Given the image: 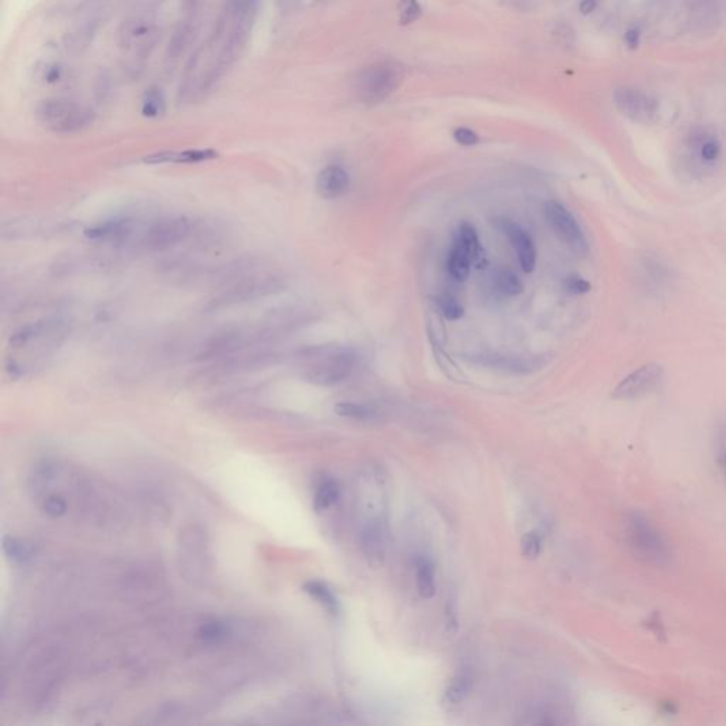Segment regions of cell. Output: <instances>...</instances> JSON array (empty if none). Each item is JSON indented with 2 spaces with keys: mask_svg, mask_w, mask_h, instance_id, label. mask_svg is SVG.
Masks as SVG:
<instances>
[{
  "mask_svg": "<svg viewBox=\"0 0 726 726\" xmlns=\"http://www.w3.org/2000/svg\"><path fill=\"white\" fill-rule=\"evenodd\" d=\"M64 335L66 324L60 320H41L24 325L10 338L9 348L13 355L9 357L8 369L20 376L35 369L56 349Z\"/></svg>",
  "mask_w": 726,
  "mask_h": 726,
  "instance_id": "obj_1",
  "label": "cell"
},
{
  "mask_svg": "<svg viewBox=\"0 0 726 726\" xmlns=\"http://www.w3.org/2000/svg\"><path fill=\"white\" fill-rule=\"evenodd\" d=\"M302 379L317 386H335L346 380L356 365V353L348 346H313L297 355Z\"/></svg>",
  "mask_w": 726,
  "mask_h": 726,
  "instance_id": "obj_2",
  "label": "cell"
},
{
  "mask_svg": "<svg viewBox=\"0 0 726 726\" xmlns=\"http://www.w3.org/2000/svg\"><path fill=\"white\" fill-rule=\"evenodd\" d=\"M284 281L274 273H255L248 268L235 271L224 277L220 291L207 302L206 309L216 311L235 305L251 302L268 295H274L284 288Z\"/></svg>",
  "mask_w": 726,
  "mask_h": 726,
  "instance_id": "obj_3",
  "label": "cell"
},
{
  "mask_svg": "<svg viewBox=\"0 0 726 726\" xmlns=\"http://www.w3.org/2000/svg\"><path fill=\"white\" fill-rule=\"evenodd\" d=\"M36 117L44 128L61 135L80 133L94 121V112L90 108L63 98L41 101L37 106Z\"/></svg>",
  "mask_w": 726,
  "mask_h": 726,
  "instance_id": "obj_4",
  "label": "cell"
},
{
  "mask_svg": "<svg viewBox=\"0 0 726 726\" xmlns=\"http://www.w3.org/2000/svg\"><path fill=\"white\" fill-rule=\"evenodd\" d=\"M196 222L186 216L162 217L144 228L138 244L149 253H162L185 243L196 235Z\"/></svg>",
  "mask_w": 726,
  "mask_h": 726,
  "instance_id": "obj_5",
  "label": "cell"
},
{
  "mask_svg": "<svg viewBox=\"0 0 726 726\" xmlns=\"http://www.w3.org/2000/svg\"><path fill=\"white\" fill-rule=\"evenodd\" d=\"M403 77V66L398 61L376 63L363 70L357 77V95L368 106H375L399 88Z\"/></svg>",
  "mask_w": 726,
  "mask_h": 726,
  "instance_id": "obj_6",
  "label": "cell"
},
{
  "mask_svg": "<svg viewBox=\"0 0 726 726\" xmlns=\"http://www.w3.org/2000/svg\"><path fill=\"white\" fill-rule=\"evenodd\" d=\"M626 536L634 553L647 562L663 563L667 559L668 551L663 538L644 516L631 513L627 518Z\"/></svg>",
  "mask_w": 726,
  "mask_h": 726,
  "instance_id": "obj_7",
  "label": "cell"
},
{
  "mask_svg": "<svg viewBox=\"0 0 726 726\" xmlns=\"http://www.w3.org/2000/svg\"><path fill=\"white\" fill-rule=\"evenodd\" d=\"M480 250L478 233L471 223H461L453 239L447 257V271L457 281H465L470 275L471 263Z\"/></svg>",
  "mask_w": 726,
  "mask_h": 726,
  "instance_id": "obj_8",
  "label": "cell"
},
{
  "mask_svg": "<svg viewBox=\"0 0 726 726\" xmlns=\"http://www.w3.org/2000/svg\"><path fill=\"white\" fill-rule=\"evenodd\" d=\"M543 215L555 235L576 254H586L589 250L585 233L566 207L556 200H548L543 204Z\"/></svg>",
  "mask_w": 726,
  "mask_h": 726,
  "instance_id": "obj_9",
  "label": "cell"
},
{
  "mask_svg": "<svg viewBox=\"0 0 726 726\" xmlns=\"http://www.w3.org/2000/svg\"><path fill=\"white\" fill-rule=\"evenodd\" d=\"M359 542L368 565L375 569L380 567L386 559L389 547V525L386 513L363 520L359 532Z\"/></svg>",
  "mask_w": 726,
  "mask_h": 726,
  "instance_id": "obj_10",
  "label": "cell"
},
{
  "mask_svg": "<svg viewBox=\"0 0 726 726\" xmlns=\"http://www.w3.org/2000/svg\"><path fill=\"white\" fill-rule=\"evenodd\" d=\"M664 377V366L660 363H645L621 380L613 391L616 400H636L651 393Z\"/></svg>",
  "mask_w": 726,
  "mask_h": 726,
  "instance_id": "obj_11",
  "label": "cell"
},
{
  "mask_svg": "<svg viewBox=\"0 0 726 726\" xmlns=\"http://www.w3.org/2000/svg\"><path fill=\"white\" fill-rule=\"evenodd\" d=\"M614 102L621 112L637 122H651L657 114L656 101L638 90H616Z\"/></svg>",
  "mask_w": 726,
  "mask_h": 726,
  "instance_id": "obj_12",
  "label": "cell"
},
{
  "mask_svg": "<svg viewBox=\"0 0 726 726\" xmlns=\"http://www.w3.org/2000/svg\"><path fill=\"white\" fill-rule=\"evenodd\" d=\"M135 235L137 227L131 217H114L86 230V236L90 240L108 244H126Z\"/></svg>",
  "mask_w": 726,
  "mask_h": 726,
  "instance_id": "obj_13",
  "label": "cell"
},
{
  "mask_svg": "<svg viewBox=\"0 0 726 726\" xmlns=\"http://www.w3.org/2000/svg\"><path fill=\"white\" fill-rule=\"evenodd\" d=\"M502 231L515 250L524 273H532L536 267V247L527 230L512 220L502 222Z\"/></svg>",
  "mask_w": 726,
  "mask_h": 726,
  "instance_id": "obj_14",
  "label": "cell"
},
{
  "mask_svg": "<svg viewBox=\"0 0 726 726\" xmlns=\"http://www.w3.org/2000/svg\"><path fill=\"white\" fill-rule=\"evenodd\" d=\"M349 185V173L338 165H329L318 173L315 189L322 199H338L348 192Z\"/></svg>",
  "mask_w": 726,
  "mask_h": 726,
  "instance_id": "obj_15",
  "label": "cell"
},
{
  "mask_svg": "<svg viewBox=\"0 0 726 726\" xmlns=\"http://www.w3.org/2000/svg\"><path fill=\"white\" fill-rule=\"evenodd\" d=\"M474 360L482 366L494 368L511 373H529L542 366L540 357H509L500 355H482L474 357Z\"/></svg>",
  "mask_w": 726,
  "mask_h": 726,
  "instance_id": "obj_16",
  "label": "cell"
},
{
  "mask_svg": "<svg viewBox=\"0 0 726 726\" xmlns=\"http://www.w3.org/2000/svg\"><path fill=\"white\" fill-rule=\"evenodd\" d=\"M217 158V152L213 149H185V150H168L155 153L146 158L148 164H202Z\"/></svg>",
  "mask_w": 726,
  "mask_h": 726,
  "instance_id": "obj_17",
  "label": "cell"
},
{
  "mask_svg": "<svg viewBox=\"0 0 726 726\" xmlns=\"http://www.w3.org/2000/svg\"><path fill=\"white\" fill-rule=\"evenodd\" d=\"M416 567L418 590L423 599L429 600L435 594V572L434 565L427 556H419L414 562Z\"/></svg>",
  "mask_w": 726,
  "mask_h": 726,
  "instance_id": "obj_18",
  "label": "cell"
},
{
  "mask_svg": "<svg viewBox=\"0 0 726 726\" xmlns=\"http://www.w3.org/2000/svg\"><path fill=\"white\" fill-rule=\"evenodd\" d=\"M692 148L698 155V159L705 165L715 164L722 153L720 141L715 135L709 134H701L696 137L692 142Z\"/></svg>",
  "mask_w": 726,
  "mask_h": 726,
  "instance_id": "obj_19",
  "label": "cell"
},
{
  "mask_svg": "<svg viewBox=\"0 0 726 726\" xmlns=\"http://www.w3.org/2000/svg\"><path fill=\"white\" fill-rule=\"evenodd\" d=\"M305 593H308L311 598L317 600L328 613L331 614H338L340 611V602L336 599L333 591L322 582L320 580H309L304 585Z\"/></svg>",
  "mask_w": 726,
  "mask_h": 726,
  "instance_id": "obj_20",
  "label": "cell"
},
{
  "mask_svg": "<svg viewBox=\"0 0 726 726\" xmlns=\"http://www.w3.org/2000/svg\"><path fill=\"white\" fill-rule=\"evenodd\" d=\"M340 497H341L340 484L336 482L333 478H324L317 485L315 496H314V507L318 512L326 511L338 502Z\"/></svg>",
  "mask_w": 726,
  "mask_h": 726,
  "instance_id": "obj_21",
  "label": "cell"
},
{
  "mask_svg": "<svg viewBox=\"0 0 726 726\" xmlns=\"http://www.w3.org/2000/svg\"><path fill=\"white\" fill-rule=\"evenodd\" d=\"M2 547L8 559L14 563H26L36 555V547L33 543L13 536H5Z\"/></svg>",
  "mask_w": 726,
  "mask_h": 726,
  "instance_id": "obj_22",
  "label": "cell"
},
{
  "mask_svg": "<svg viewBox=\"0 0 726 726\" xmlns=\"http://www.w3.org/2000/svg\"><path fill=\"white\" fill-rule=\"evenodd\" d=\"M333 411L341 418L369 422L377 416V409L373 404L368 403H353V402H340L333 407Z\"/></svg>",
  "mask_w": 726,
  "mask_h": 726,
  "instance_id": "obj_23",
  "label": "cell"
},
{
  "mask_svg": "<svg viewBox=\"0 0 726 726\" xmlns=\"http://www.w3.org/2000/svg\"><path fill=\"white\" fill-rule=\"evenodd\" d=\"M473 688V678L469 672H458L457 676L450 681L449 687L444 691V703L450 705H457L470 695Z\"/></svg>",
  "mask_w": 726,
  "mask_h": 726,
  "instance_id": "obj_24",
  "label": "cell"
},
{
  "mask_svg": "<svg viewBox=\"0 0 726 726\" xmlns=\"http://www.w3.org/2000/svg\"><path fill=\"white\" fill-rule=\"evenodd\" d=\"M165 111V98L161 90L158 88H150L146 90L144 98H142V107L141 112L146 118H158Z\"/></svg>",
  "mask_w": 726,
  "mask_h": 726,
  "instance_id": "obj_25",
  "label": "cell"
},
{
  "mask_svg": "<svg viewBox=\"0 0 726 726\" xmlns=\"http://www.w3.org/2000/svg\"><path fill=\"white\" fill-rule=\"evenodd\" d=\"M497 287L501 293L507 295H516L524 291V284L512 270L502 268L497 274Z\"/></svg>",
  "mask_w": 726,
  "mask_h": 726,
  "instance_id": "obj_26",
  "label": "cell"
},
{
  "mask_svg": "<svg viewBox=\"0 0 726 726\" xmlns=\"http://www.w3.org/2000/svg\"><path fill=\"white\" fill-rule=\"evenodd\" d=\"M440 313L449 321H457L464 315V306L451 295H440L435 300Z\"/></svg>",
  "mask_w": 726,
  "mask_h": 726,
  "instance_id": "obj_27",
  "label": "cell"
},
{
  "mask_svg": "<svg viewBox=\"0 0 726 726\" xmlns=\"http://www.w3.org/2000/svg\"><path fill=\"white\" fill-rule=\"evenodd\" d=\"M540 551H542V540H540V536L532 531V532H528L524 535L522 540H521V552H522V556L528 560H535L539 558L540 555Z\"/></svg>",
  "mask_w": 726,
  "mask_h": 726,
  "instance_id": "obj_28",
  "label": "cell"
},
{
  "mask_svg": "<svg viewBox=\"0 0 726 726\" xmlns=\"http://www.w3.org/2000/svg\"><path fill=\"white\" fill-rule=\"evenodd\" d=\"M199 636L204 641H219L226 636V629L219 621H206L199 629Z\"/></svg>",
  "mask_w": 726,
  "mask_h": 726,
  "instance_id": "obj_29",
  "label": "cell"
},
{
  "mask_svg": "<svg viewBox=\"0 0 726 726\" xmlns=\"http://www.w3.org/2000/svg\"><path fill=\"white\" fill-rule=\"evenodd\" d=\"M563 288L570 295H582L591 290V284L579 275H569L563 281Z\"/></svg>",
  "mask_w": 726,
  "mask_h": 726,
  "instance_id": "obj_30",
  "label": "cell"
},
{
  "mask_svg": "<svg viewBox=\"0 0 726 726\" xmlns=\"http://www.w3.org/2000/svg\"><path fill=\"white\" fill-rule=\"evenodd\" d=\"M422 14V8L418 0H400V23L410 24L416 21Z\"/></svg>",
  "mask_w": 726,
  "mask_h": 726,
  "instance_id": "obj_31",
  "label": "cell"
},
{
  "mask_svg": "<svg viewBox=\"0 0 726 726\" xmlns=\"http://www.w3.org/2000/svg\"><path fill=\"white\" fill-rule=\"evenodd\" d=\"M43 511L53 518H59L67 512V502L60 496H48L43 501Z\"/></svg>",
  "mask_w": 726,
  "mask_h": 726,
  "instance_id": "obj_32",
  "label": "cell"
},
{
  "mask_svg": "<svg viewBox=\"0 0 726 726\" xmlns=\"http://www.w3.org/2000/svg\"><path fill=\"white\" fill-rule=\"evenodd\" d=\"M453 137H454L455 142L462 145V146H473V145H477L478 141H480L478 135L473 131V129L464 128V126L457 128L455 131H454V134H453Z\"/></svg>",
  "mask_w": 726,
  "mask_h": 726,
  "instance_id": "obj_33",
  "label": "cell"
},
{
  "mask_svg": "<svg viewBox=\"0 0 726 726\" xmlns=\"http://www.w3.org/2000/svg\"><path fill=\"white\" fill-rule=\"evenodd\" d=\"M640 41H641V30H640V28H637V26H634V28H630L626 32V35H625V44L627 46V48L637 50L638 46H640Z\"/></svg>",
  "mask_w": 726,
  "mask_h": 726,
  "instance_id": "obj_34",
  "label": "cell"
},
{
  "mask_svg": "<svg viewBox=\"0 0 726 726\" xmlns=\"http://www.w3.org/2000/svg\"><path fill=\"white\" fill-rule=\"evenodd\" d=\"M596 8H598V0H582L579 5L582 14H590Z\"/></svg>",
  "mask_w": 726,
  "mask_h": 726,
  "instance_id": "obj_35",
  "label": "cell"
},
{
  "mask_svg": "<svg viewBox=\"0 0 726 726\" xmlns=\"http://www.w3.org/2000/svg\"><path fill=\"white\" fill-rule=\"evenodd\" d=\"M301 2V0H278V5L281 6L282 10H291L294 8H297V5Z\"/></svg>",
  "mask_w": 726,
  "mask_h": 726,
  "instance_id": "obj_36",
  "label": "cell"
},
{
  "mask_svg": "<svg viewBox=\"0 0 726 726\" xmlns=\"http://www.w3.org/2000/svg\"><path fill=\"white\" fill-rule=\"evenodd\" d=\"M317 2H326V0H317Z\"/></svg>",
  "mask_w": 726,
  "mask_h": 726,
  "instance_id": "obj_37",
  "label": "cell"
},
{
  "mask_svg": "<svg viewBox=\"0 0 726 726\" xmlns=\"http://www.w3.org/2000/svg\"><path fill=\"white\" fill-rule=\"evenodd\" d=\"M725 465H726V457H725Z\"/></svg>",
  "mask_w": 726,
  "mask_h": 726,
  "instance_id": "obj_38",
  "label": "cell"
}]
</instances>
